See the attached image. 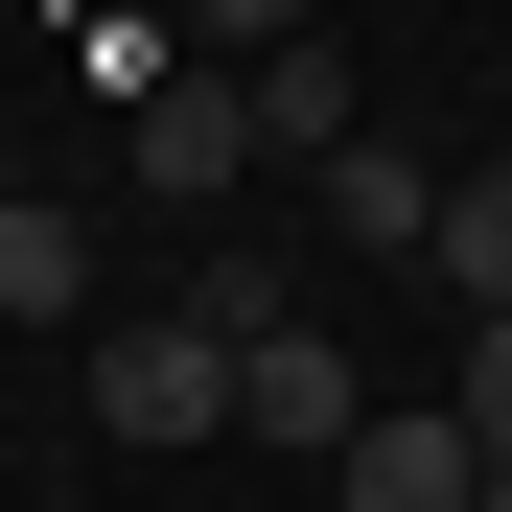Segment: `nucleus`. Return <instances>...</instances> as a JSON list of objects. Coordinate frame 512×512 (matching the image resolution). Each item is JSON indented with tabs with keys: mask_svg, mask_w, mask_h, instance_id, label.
<instances>
[{
	"mask_svg": "<svg viewBox=\"0 0 512 512\" xmlns=\"http://www.w3.org/2000/svg\"><path fill=\"white\" fill-rule=\"evenodd\" d=\"M350 419H373V373L350 350H326V326L280 303V326H256V350H233V443H280V466H350Z\"/></svg>",
	"mask_w": 512,
	"mask_h": 512,
	"instance_id": "f257e3e1",
	"label": "nucleus"
},
{
	"mask_svg": "<svg viewBox=\"0 0 512 512\" xmlns=\"http://www.w3.org/2000/svg\"><path fill=\"white\" fill-rule=\"evenodd\" d=\"M210 419H233V350H210V326L187 303H163V326H117V350H94V443H210Z\"/></svg>",
	"mask_w": 512,
	"mask_h": 512,
	"instance_id": "f03ea898",
	"label": "nucleus"
},
{
	"mask_svg": "<svg viewBox=\"0 0 512 512\" xmlns=\"http://www.w3.org/2000/svg\"><path fill=\"white\" fill-rule=\"evenodd\" d=\"M326 489H350V512H466V489H489V443H466V396H373Z\"/></svg>",
	"mask_w": 512,
	"mask_h": 512,
	"instance_id": "7ed1b4c3",
	"label": "nucleus"
},
{
	"mask_svg": "<svg viewBox=\"0 0 512 512\" xmlns=\"http://www.w3.org/2000/svg\"><path fill=\"white\" fill-rule=\"evenodd\" d=\"M233 163H256V94H210V70H140V187L233 210Z\"/></svg>",
	"mask_w": 512,
	"mask_h": 512,
	"instance_id": "20e7f679",
	"label": "nucleus"
},
{
	"mask_svg": "<svg viewBox=\"0 0 512 512\" xmlns=\"http://www.w3.org/2000/svg\"><path fill=\"white\" fill-rule=\"evenodd\" d=\"M326 233H350V256H419V233H443V163H396L350 117V140H326Z\"/></svg>",
	"mask_w": 512,
	"mask_h": 512,
	"instance_id": "39448f33",
	"label": "nucleus"
},
{
	"mask_svg": "<svg viewBox=\"0 0 512 512\" xmlns=\"http://www.w3.org/2000/svg\"><path fill=\"white\" fill-rule=\"evenodd\" d=\"M326 140H350V47H256V163H326Z\"/></svg>",
	"mask_w": 512,
	"mask_h": 512,
	"instance_id": "423d86ee",
	"label": "nucleus"
},
{
	"mask_svg": "<svg viewBox=\"0 0 512 512\" xmlns=\"http://www.w3.org/2000/svg\"><path fill=\"white\" fill-rule=\"evenodd\" d=\"M70 303H94V233L47 187H0V326H70Z\"/></svg>",
	"mask_w": 512,
	"mask_h": 512,
	"instance_id": "0eeeda50",
	"label": "nucleus"
},
{
	"mask_svg": "<svg viewBox=\"0 0 512 512\" xmlns=\"http://www.w3.org/2000/svg\"><path fill=\"white\" fill-rule=\"evenodd\" d=\"M419 256H443L466 303H512V163H489V187H443V233H419Z\"/></svg>",
	"mask_w": 512,
	"mask_h": 512,
	"instance_id": "6e6552de",
	"label": "nucleus"
},
{
	"mask_svg": "<svg viewBox=\"0 0 512 512\" xmlns=\"http://www.w3.org/2000/svg\"><path fill=\"white\" fill-rule=\"evenodd\" d=\"M466 443L512 466V303H466Z\"/></svg>",
	"mask_w": 512,
	"mask_h": 512,
	"instance_id": "1a4fd4ad",
	"label": "nucleus"
},
{
	"mask_svg": "<svg viewBox=\"0 0 512 512\" xmlns=\"http://www.w3.org/2000/svg\"><path fill=\"white\" fill-rule=\"evenodd\" d=\"M187 24H210V47H303L326 0H187Z\"/></svg>",
	"mask_w": 512,
	"mask_h": 512,
	"instance_id": "9d476101",
	"label": "nucleus"
}]
</instances>
